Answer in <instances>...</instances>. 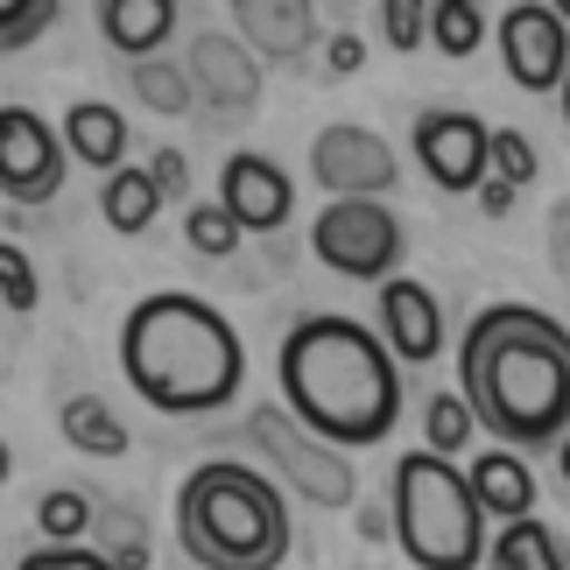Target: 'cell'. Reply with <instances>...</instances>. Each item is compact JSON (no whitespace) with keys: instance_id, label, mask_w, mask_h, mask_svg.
<instances>
[{"instance_id":"obj_1","label":"cell","mask_w":570,"mask_h":570,"mask_svg":"<svg viewBox=\"0 0 570 570\" xmlns=\"http://www.w3.org/2000/svg\"><path fill=\"white\" fill-rule=\"evenodd\" d=\"M458 387L514 451H542L570 436V332L535 303H493L465 324L458 345Z\"/></svg>"},{"instance_id":"obj_2","label":"cell","mask_w":570,"mask_h":570,"mask_svg":"<svg viewBox=\"0 0 570 570\" xmlns=\"http://www.w3.org/2000/svg\"><path fill=\"white\" fill-rule=\"evenodd\" d=\"M282 394L317 436H332L345 451H366L402 423V360L381 332H366L360 317L311 311L282 338Z\"/></svg>"},{"instance_id":"obj_3","label":"cell","mask_w":570,"mask_h":570,"mask_svg":"<svg viewBox=\"0 0 570 570\" xmlns=\"http://www.w3.org/2000/svg\"><path fill=\"white\" fill-rule=\"evenodd\" d=\"M120 374L163 415H212L247 381V353H239V332L212 303H197L184 289H156L120 324Z\"/></svg>"},{"instance_id":"obj_4","label":"cell","mask_w":570,"mask_h":570,"mask_svg":"<svg viewBox=\"0 0 570 570\" xmlns=\"http://www.w3.org/2000/svg\"><path fill=\"white\" fill-rule=\"evenodd\" d=\"M177 542L197 570H282L289 508L268 472L239 458H205L177 487Z\"/></svg>"},{"instance_id":"obj_5","label":"cell","mask_w":570,"mask_h":570,"mask_svg":"<svg viewBox=\"0 0 570 570\" xmlns=\"http://www.w3.org/2000/svg\"><path fill=\"white\" fill-rule=\"evenodd\" d=\"M394 542L415 570H479V557L493 550L487 508L472 493V472H458L444 451H409L394 465Z\"/></svg>"},{"instance_id":"obj_6","label":"cell","mask_w":570,"mask_h":570,"mask_svg":"<svg viewBox=\"0 0 570 570\" xmlns=\"http://www.w3.org/2000/svg\"><path fill=\"white\" fill-rule=\"evenodd\" d=\"M247 436H254V451L268 458V472H282V479H289V493H303L311 508H353V493H360L353 458H345V444L317 436L296 409L261 402L247 415Z\"/></svg>"},{"instance_id":"obj_7","label":"cell","mask_w":570,"mask_h":570,"mask_svg":"<svg viewBox=\"0 0 570 570\" xmlns=\"http://www.w3.org/2000/svg\"><path fill=\"white\" fill-rule=\"evenodd\" d=\"M311 254L345 282H387L402 268V218L381 197H332L311 218Z\"/></svg>"},{"instance_id":"obj_8","label":"cell","mask_w":570,"mask_h":570,"mask_svg":"<svg viewBox=\"0 0 570 570\" xmlns=\"http://www.w3.org/2000/svg\"><path fill=\"white\" fill-rule=\"evenodd\" d=\"M500 57H508V78L521 92H563L570 78V21L550 0H514L500 14Z\"/></svg>"},{"instance_id":"obj_9","label":"cell","mask_w":570,"mask_h":570,"mask_svg":"<svg viewBox=\"0 0 570 570\" xmlns=\"http://www.w3.org/2000/svg\"><path fill=\"white\" fill-rule=\"evenodd\" d=\"M63 127H42L29 106H0V190L8 205H50L63 184Z\"/></svg>"},{"instance_id":"obj_10","label":"cell","mask_w":570,"mask_h":570,"mask_svg":"<svg viewBox=\"0 0 570 570\" xmlns=\"http://www.w3.org/2000/svg\"><path fill=\"white\" fill-rule=\"evenodd\" d=\"M190 85H197V106L218 120V127H233V120H247L254 106H261V57L247 50L239 36H218V29H197L190 36Z\"/></svg>"},{"instance_id":"obj_11","label":"cell","mask_w":570,"mask_h":570,"mask_svg":"<svg viewBox=\"0 0 570 570\" xmlns=\"http://www.w3.org/2000/svg\"><path fill=\"white\" fill-rule=\"evenodd\" d=\"M415 163L436 190H479L493 177V127L472 120V114H415Z\"/></svg>"},{"instance_id":"obj_12","label":"cell","mask_w":570,"mask_h":570,"mask_svg":"<svg viewBox=\"0 0 570 570\" xmlns=\"http://www.w3.org/2000/svg\"><path fill=\"white\" fill-rule=\"evenodd\" d=\"M311 177L332 190V197H387L394 190V148L360 120H332L324 135L311 141Z\"/></svg>"},{"instance_id":"obj_13","label":"cell","mask_w":570,"mask_h":570,"mask_svg":"<svg viewBox=\"0 0 570 570\" xmlns=\"http://www.w3.org/2000/svg\"><path fill=\"white\" fill-rule=\"evenodd\" d=\"M233 36L261 63H303L317 50V0H226Z\"/></svg>"},{"instance_id":"obj_14","label":"cell","mask_w":570,"mask_h":570,"mask_svg":"<svg viewBox=\"0 0 570 570\" xmlns=\"http://www.w3.org/2000/svg\"><path fill=\"white\" fill-rule=\"evenodd\" d=\"M218 197L233 205V218L247 233H282V226H289V212H296L289 169L268 163V156H254V148H239V156L218 169Z\"/></svg>"},{"instance_id":"obj_15","label":"cell","mask_w":570,"mask_h":570,"mask_svg":"<svg viewBox=\"0 0 570 570\" xmlns=\"http://www.w3.org/2000/svg\"><path fill=\"white\" fill-rule=\"evenodd\" d=\"M381 338L394 345L402 366H430L444 353V311H436V296L402 268L381 282Z\"/></svg>"},{"instance_id":"obj_16","label":"cell","mask_w":570,"mask_h":570,"mask_svg":"<svg viewBox=\"0 0 570 570\" xmlns=\"http://www.w3.org/2000/svg\"><path fill=\"white\" fill-rule=\"evenodd\" d=\"M465 472H472L479 508H487L493 521H521V514H535V472H529V458H521L514 444H508V451H479Z\"/></svg>"},{"instance_id":"obj_17","label":"cell","mask_w":570,"mask_h":570,"mask_svg":"<svg viewBox=\"0 0 570 570\" xmlns=\"http://www.w3.org/2000/svg\"><path fill=\"white\" fill-rule=\"evenodd\" d=\"M63 148H71V163L85 169H120L127 163V114L106 99H78L71 114H63Z\"/></svg>"},{"instance_id":"obj_18","label":"cell","mask_w":570,"mask_h":570,"mask_svg":"<svg viewBox=\"0 0 570 570\" xmlns=\"http://www.w3.org/2000/svg\"><path fill=\"white\" fill-rule=\"evenodd\" d=\"M99 29L120 57H156L177 36V0H99Z\"/></svg>"},{"instance_id":"obj_19","label":"cell","mask_w":570,"mask_h":570,"mask_svg":"<svg viewBox=\"0 0 570 570\" xmlns=\"http://www.w3.org/2000/svg\"><path fill=\"white\" fill-rule=\"evenodd\" d=\"M487 570H570V550L550 521L521 514V521H500L493 550H487Z\"/></svg>"},{"instance_id":"obj_20","label":"cell","mask_w":570,"mask_h":570,"mask_svg":"<svg viewBox=\"0 0 570 570\" xmlns=\"http://www.w3.org/2000/svg\"><path fill=\"white\" fill-rule=\"evenodd\" d=\"M99 212H106V226L114 233H148L156 226V212H163V184H156V169H106V190H99Z\"/></svg>"},{"instance_id":"obj_21","label":"cell","mask_w":570,"mask_h":570,"mask_svg":"<svg viewBox=\"0 0 570 570\" xmlns=\"http://www.w3.org/2000/svg\"><path fill=\"white\" fill-rule=\"evenodd\" d=\"M57 430H63V444L85 451V458H120L127 451V423L99 402V394H71V402L57 409Z\"/></svg>"},{"instance_id":"obj_22","label":"cell","mask_w":570,"mask_h":570,"mask_svg":"<svg viewBox=\"0 0 570 570\" xmlns=\"http://www.w3.org/2000/svg\"><path fill=\"white\" fill-rule=\"evenodd\" d=\"M135 92H141V106L148 114H197V85H190V63L184 57H135Z\"/></svg>"},{"instance_id":"obj_23","label":"cell","mask_w":570,"mask_h":570,"mask_svg":"<svg viewBox=\"0 0 570 570\" xmlns=\"http://www.w3.org/2000/svg\"><path fill=\"white\" fill-rule=\"evenodd\" d=\"M184 239H190V254H205V261H233L247 226L233 218L226 197H190L184 205Z\"/></svg>"},{"instance_id":"obj_24","label":"cell","mask_w":570,"mask_h":570,"mask_svg":"<svg viewBox=\"0 0 570 570\" xmlns=\"http://www.w3.org/2000/svg\"><path fill=\"white\" fill-rule=\"evenodd\" d=\"M487 42V8L479 0H436L430 8V50L436 57H472Z\"/></svg>"},{"instance_id":"obj_25","label":"cell","mask_w":570,"mask_h":570,"mask_svg":"<svg viewBox=\"0 0 570 570\" xmlns=\"http://www.w3.org/2000/svg\"><path fill=\"white\" fill-rule=\"evenodd\" d=\"M36 529H42V542H85V535L99 529V500L57 487V493L36 500Z\"/></svg>"},{"instance_id":"obj_26","label":"cell","mask_w":570,"mask_h":570,"mask_svg":"<svg viewBox=\"0 0 570 570\" xmlns=\"http://www.w3.org/2000/svg\"><path fill=\"white\" fill-rule=\"evenodd\" d=\"M472 430H479V409L465 402V387L458 394H430V409H423V444L430 451H465L472 444Z\"/></svg>"},{"instance_id":"obj_27","label":"cell","mask_w":570,"mask_h":570,"mask_svg":"<svg viewBox=\"0 0 570 570\" xmlns=\"http://www.w3.org/2000/svg\"><path fill=\"white\" fill-rule=\"evenodd\" d=\"M50 21H57V0H0V50L21 57Z\"/></svg>"},{"instance_id":"obj_28","label":"cell","mask_w":570,"mask_h":570,"mask_svg":"<svg viewBox=\"0 0 570 570\" xmlns=\"http://www.w3.org/2000/svg\"><path fill=\"white\" fill-rule=\"evenodd\" d=\"M430 8H436V0H381L387 50H423V42H430Z\"/></svg>"},{"instance_id":"obj_29","label":"cell","mask_w":570,"mask_h":570,"mask_svg":"<svg viewBox=\"0 0 570 570\" xmlns=\"http://www.w3.org/2000/svg\"><path fill=\"white\" fill-rule=\"evenodd\" d=\"M535 169H542L535 141L521 135V127H493V177H508V184L529 190V184H535Z\"/></svg>"},{"instance_id":"obj_30","label":"cell","mask_w":570,"mask_h":570,"mask_svg":"<svg viewBox=\"0 0 570 570\" xmlns=\"http://www.w3.org/2000/svg\"><path fill=\"white\" fill-rule=\"evenodd\" d=\"M14 570H120L106 550H92V542H42V550H29Z\"/></svg>"},{"instance_id":"obj_31","label":"cell","mask_w":570,"mask_h":570,"mask_svg":"<svg viewBox=\"0 0 570 570\" xmlns=\"http://www.w3.org/2000/svg\"><path fill=\"white\" fill-rule=\"evenodd\" d=\"M0 296H8V311H14V317H29V311H36V268L21 261L14 239L0 247Z\"/></svg>"},{"instance_id":"obj_32","label":"cell","mask_w":570,"mask_h":570,"mask_svg":"<svg viewBox=\"0 0 570 570\" xmlns=\"http://www.w3.org/2000/svg\"><path fill=\"white\" fill-rule=\"evenodd\" d=\"M106 535H114V550H106V557H114L120 570H148V529H141L135 514H106Z\"/></svg>"},{"instance_id":"obj_33","label":"cell","mask_w":570,"mask_h":570,"mask_svg":"<svg viewBox=\"0 0 570 570\" xmlns=\"http://www.w3.org/2000/svg\"><path fill=\"white\" fill-rule=\"evenodd\" d=\"M148 169H156L163 197H190V163H184V148H156V156H148Z\"/></svg>"},{"instance_id":"obj_34","label":"cell","mask_w":570,"mask_h":570,"mask_svg":"<svg viewBox=\"0 0 570 570\" xmlns=\"http://www.w3.org/2000/svg\"><path fill=\"white\" fill-rule=\"evenodd\" d=\"M324 63H332V78H353L366 63V42L360 36H332V42H324Z\"/></svg>"},{"instance_id":"obj_35","label":"cell","mask_w":570,"mask_h":570,"mask_svg":"<svg viewBox=\"0 0 570 570\" xmlns=\"http://www.w3.org/2000/svg\"><path fill=\"white\" fill-rule=\"evenodd\" d=\"M514 190H521V184L487 177V184H479V212H487V218H508V212H514Z\"/></svg>"},{"instance_id":"obj_36","label":"cell","mask_w":570,"mask_h":570,"mask_svg":"<svg viewBox=\"0 0 570 570\" xmlns=\"http://www.w3.org/2000/svg\"><path fill=\"white\" fill-rule=\"evenodd\" d=\"M353 529H360V542H387L394 535V508H360Z\"/></svg>"},{"instance_id":"obj_37","label":"cell","mask_w":570,"mask_h":570,"mask_svg":"<svg viewBox=\"0 0 570 570\" xmlns=\"http://www.w3.org/2000/svg\"><path fill=\"white\" fill-rule=\"evenodd\" d=\"M557 472L570 479V436H563V444H557Z\"/></svg>"},{"instance_id":"obj_38","label":"cell","mask_w":570,"mask_h":570,"mask_svg":"<svg viewBox=\"0 0 570 570\" xmlns=\"http://www.w3.org/2000/svg\"><path fill=\"white\" fill-rule=\"evenodd\" d=\"M557 99H563V127H570V78H563V92H557Z\"/></svg>"},{"instance_id":"obj_39","label":"cell","mask_w":570,"mask_h":570,"mask_svg":"<svg viewBox=\"0 0 570 570\" xmlns=\"http://www.w3.org/2000/svg\"><path fill=\"white\" fill-rule=\"evenodd\" d=\"M550 8H557V14H563V21H570V0H550Z\"/></svg>"},{"instance_id":"obj_40","label":"cell","mask_w":570,"mask_h":570,"mask_svg":"<svg viewBox=\"0 0 570 570\" xmlns=\"http://www.w3.org/2000/svg\"><path fill=\"white\" fill-rule=\"evenodd\" d=\"M563 254H570V239H563Z\"/></svg>"}]
</instances>
